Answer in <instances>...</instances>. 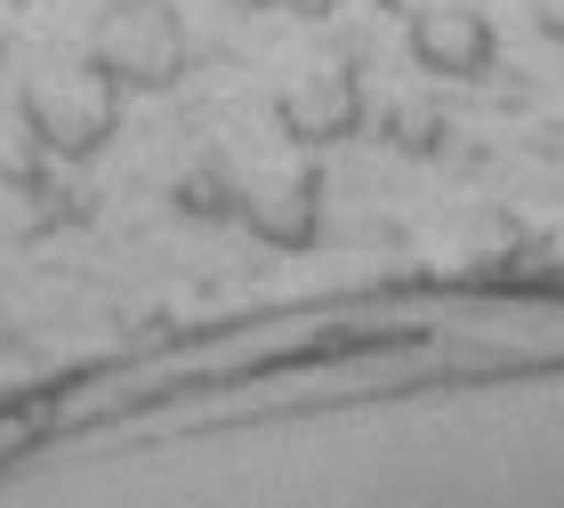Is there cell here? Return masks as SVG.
Listing matches in <instances>:
<instances>
[{
	"label": "cell",
	"instance_id": "1",
	"mask_svg": "<svg viewBox=\"0 0 564 508\" xmlns=\"http://www.w3.org/2000/svg\"><path fill=\"white\" fill-rule=\"evenodd\" d=\"M82 57L106 73L121 97H170L194 65V33H186V17H177L170 0H106V9L89 17Z\"/></svg>",
	"mask_w": 564,
	"mask_h": 508
},
{
	"label": "cell",
	"instance_id": "2",
	"mask_svg": "<svg viewBox=\"0 0 564 508\" xmlns=\"http://www.w3.org/2000/svg\"><path fill=\"white\" fill-rule=\"evenodd\" d=\"M403 48H412L427 82H492L500 65V33L476 0H420L403 17Z\"/></svg>",
	"mask_w": 564,
	"mask_h": 508
}]
</instances>
